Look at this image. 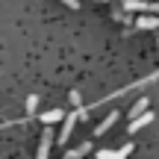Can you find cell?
Segmentation results:
<instances>
[{
	"mask_svg": "<svg viewBox=\"0 0 159 159\" xmlns=\"http://www.w3.org/2000/svg\"><path fill=\"white\" fill-rule=\"evenodd\" d=\"M53 142H56V136H53V133H50V127H47V130H44V136H41V144H39V153H35V159H47V156H50Z\"/></svg>",
	"mask_w": 159,
	"mask_h": 159,
	"instance_id": "2",
	"label": "cell"
},
{
	"mask_svg": "<svg viewBox=\"0 0 159 159\" xmlns=\"http://www.w3.org/2000/svg\"><path fill=\"white\" fill-rule=\"evenodd\" d=\"M115 121H118V112H112V115H106V118H103V121H100V124H97V127H94V133H97V136H103V133H106V130H109V127H112V124H115Z\"/></svg>",
	"mask_w": 159,
	"mask_h": 159,
	"instance_id": "8",
	"label": "cell"
},
{
	"mask_svg": "<svg viewBox=\"0 0 159 159\" xmlns=\"http://www.w3.org/2000/svg\"><path fill=\"white\" fill-rule=\"evenodd\" d=\"M136 27L139 30H159V18L156 15H142V18H136Z\"/></svg>",
	"mask_w": 159,
	"mask_h": 159,
	"instance_id": "4",
	"label": "cell"
},
{
	"mask_svg": "<svg viewBox=\"0 0 159 159\" xmlns=\"http://www.w3.org/2000/svg\"><path fill=\"white\" fill-rule=\"evenodd\" d=\"M39 118H41V124H44V127H50V124H59V121L65 118V112H62V109H50V112L39 115Z\"/></svg>",
	"mask_w": 159,
	"mask_h": 159,
	"instance_id": "5",
	"label": "cell"
},
{
	"mask_svg": "<svg viewBox=\"0 0 159 159\" xmlns=\"http://www.w3.org/2000/svg\"><path fill=\"white\" fill-rule=\"evenodd\" d=\"M89 150H91V142H83V144H77L74 150H68V153H65V159H83Z\"/></svg>",
	"mask_w": 159,
	"mask_h": 159,
	"instance_id": "6",
	"label": "cell"
},
{
	"mask_svg": "<svg viewBox=\"0 0 159 159\" xmlns=\"http://www.w3.org/2000/svg\"><path fill=\"white\" fill-rule=\"evenodd\" d=\"M144 112H148V97H139V100L133 103V109H130V118L136 121L139 115H144Z\"/></svg>",
	"mask_w": 159,
	"mask_h": 159,
	"instance_id": "7",
	"label": "cell"
},
{
	"mask_svg": "<svg viewBox=\"0 0 159 159\" xmlns=\"http://www.w3.org/2000/svg\"><path fill=\"white\" fill-rule=\"evenodd\" d=\"M127 12H148V3L144 0H127Z\"/></svg>",
	"mask_w": 159,
	"mask_h": 159,
	"instance_id": "9",
	"label": "cell"
},
{
	"mask_svg": "<svg viewBox=\"0 0 159 159\" xmlns=\"http://www.w3.org/2000/svg\"><path fill=\"white\" fill-rule=\"evenodd\" d=\"M80 118H89L83 106H80V109H74V112H68V115H65V118H62V127H59V136H56V142L68 144V139H71V133H74V127H77V121H80Z\"/></svg>",
	"mask_w": 159,
	"mask_h": 159,
	"instance_id": "1",
	"label": "cell"
},
{
	"mask_svg": "<svg viewBox=\"0 0 159 159\" xmlns=\"http://www.w3.org/2000/svg\"><path fill=\"white\" fill-rule=\"evenodd\" d=\"M118 153H121V156H130V153H133V144H130V142H127V144H121V148H118Z\"/></svg>",
	"mask_w": 159,
	"mask_h": 159,
	"instance_id": "12",
	"label": "cell"
},
{
	"mask_svg": "<svg viewBox=\"0 0 159 159\" xmlns=\"http://www.w3.org/2000/svg\"><path fill=\"white\" fill-rule=\"evenodd\" d=\"M153 118H156L153 112H144V115H139L136 121H130V127H127V133H130V136H136V133L142 130V127H148V124H150Z\"/></svg>",
	"mask_w": 159,
	"mask_h": 159,
	"instance_id": "3",
	"label": "cell"
},
{
	"mask_svg": "<svg viewBox=\"0 0 159 159\" xmlns=\"http://www.w3.org/2000/svg\"><path fill=\"white\" fill-rule=\"evenodd\" d=\"M94 159H127V156H121L118 150H109V148H103V150H97V156Z\"/></svg>",
	"mask_w": 159,
	"mask_h": 159,
	"instance_id": "10",
	"label": "cell"
},
{
	"mask_svg": "<svg viewBox=\"0 0 159 159\" xmlns=\"http://www.w3.org/2000/svg\"><path fill=\"white\" fill-rule=\"evenodd\" d=\"M148 12H156L159 15V3H148Z\"/></svg>",
	"mask_w": 159,
	"mask_h": 159,
	"instance_id": "15",
	"label": "cell"
},
{
	"mask_svg": "<svg viewBox=\"0 0 159 159\" xmlns=\"http://www.w3.org/2000/svg\"><path fill=\"white\" fill-rule=\"evenodd\" d=\"M71 103H74V106L80 109V106H83V97H80V91H71Z\"/></svg>",
	"mask_w": 159,
	"mask_h": 159,
	"instance_id": "13",
	"label": "cell"
},
{
	"mask_svg": "<svg viewBox=\"0 0 159 159\" xmlns=\"http://www.w3.org/2000/svg\"><path fill=\"white\" fill-rule=\"evenodd\" d=\"M35 109H39V97H35V94H30V97H27V112L33 115Z\"/></svg>",
	"mask_w": 159,
	"mask_h": 159,
	"instance_id": "11",
	"label": "cell"
},
{
	"mask_svg": "<svg viewBox=\"0 0 159 159\" xmlns=\"http://www.w3.org/2000/svg\"><path fill=\"white\" fill-rule=\"evenodd\" d=\"M65 6H68V9H80V0H62Z\"/></svg>",
	"mask_w": 159,
	"mask_h": 159,
	"instance_id": "14",
	"label": "cell"
}]
</instances>
